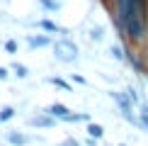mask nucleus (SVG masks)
Listing matches in <instances>:
<instances>
[{"label":"nucleus","mask_w":148,"mask_h":146,"mask_svg":"<svg viewBox=\"0 0 148 146\" xmlns=\"http://www.w3.org/2000/svg\"><path fill=\"white\" fill-rule=\"evenodd\" d=\"M107 97L116 105L119 117L124 119V122H129L131 127H136V129H138V110H136V105L126 97L124 90H107Z\"/></svg>","instance_id":"nucleus-1"},{"label":"nucleus","mask_w":148,"mask_h":146,"mask_svg":"<svg viewBox=\"0 0 148 146\" xmlns=\"http://www.w3.org/2000/svg\"><path fill=\"white\" fill-rule=\"evenodd\" d=\"M53 59L58 61V63H66V66H73L80 61V49L78 44L71 39V36H61V39L53 41Z\"/></svg>","instance_id":"nucleus-2"},{"label":"nucleus","mask_w":148,"mask_h":146,"mask_svg":"<svg viewBox=\"0 0 148 146\" xmlns=\"http://www.w3.org/2000/svg\"><path fill=\"white\" fill-rule=\"evenodd\" d=\"M56 124H58V119H53L49 112H44V107H36L34 112L27 117V127H29V129H41V132H46V129H53Z\"/></svg>","instance_id":"nucleus-3"},{"label":"nucleus","mask_w":148,"mask_h":146,"mask_svg":"<svg viewBox=\"0 0 148 146\" xmlns=\"http://www.w3.org/2000/svg\"><path fill=\"white\" fill-rule=\"evenodd\" d=\"M27 27H34V29H39V32H44V34H51V36H68L71 32L66 27H61V24L56 20H51V17H41V20H36V22H24Z\"/></svg>","instance_id":"nucleus-4"},{"label":"nucleus","mask_w":148,"mask_h":146,"mask_svg":"<svg viewBox=\"0 0 148 146\" xmlns=\"http://www.w3.org/2000/svg\"><path fill=\"white\" fill-rule=\"evenodd\" d=\"M8 146H27V144H41V136H32V134L22 132V129H8L3 134Z\"/></svg>","instance_id":"nucleus-5"},{"label":"nucleus","mask_w":148,"mask_h":146,"mask_svg":"<svg viewBox=\"0 0 148 146\" xmlns=\"http://www.w3.org/2000/svg\"><path fill=\"white\" fill-rule=\"evenodd\" d=\"M53 36L51 34H44V32H39V34H27L24 36V44H27L29 51H41V49H49V46H53Z\"/></svg>","instance_id":"nucleus-6"},{"label":"nucleus","mask_w":148,"mask_h":146,"mask_svg":"<svg viewBox=\"0 0 148 146\" xmlns=\"http://www.w3.org/2000/svg\"><path fill=\"white\" fill-rule=\"evenodd\" d=\"M44 112H49L53 119H58V122H63V124H66V122H68V117L73 114V110H71L68 105H63V102H51V105L44 107Z\"/></svg>","instance_id":"nucleus-7"},{"label":"nucleus","mask_w":148,"mask_h":146,"mask_svg":"<svg viewBox=\"0 0 148 146\" xmlns=\"http://www.w3.org/2000/svg\"><path fill=\"white\" fill-rule=\"evenodd\" d=\"M85 134H88V136H92V139H97V141H102L104 139V127L100 124V122H88V124H85Z\"/></svg>","instance_id":"nucleus-8"},{"label":"nucleus","mask_w":148,"mask_h":146,"mask_svg":"<svg viewBox=\"0 0 148 146\" xmlns=\"http://www.w3.org/2000/svg\"><path fill=\"white\" fill-rule=\"evenodd\" d=\"M46 83H49V85H53V88H58V90L73 93V83L68 81V78H61V76H49V78H46Z\"/></svg>","instance_id":"nucleus-9"},{"label":"nucleus","mask_w":148,"mask_h":146,"mask_svg":"<svg viewBox=\"0 0 148 146\" xmlns=\"http://www.w3.org/2000/svg\"><path fill=\"white\" fill-rule=\"evenodd\" d=\"M10 71H12V76H15V78H20V81H27V78L32 76L29 66L20 63V61H12V63H10Z\"/></svg>","instance_id":"nucleus-10"},{"label":"nucleus","mask_w":148,"mask_h":146,"mask_svg":"<svg viewBox=\"0 0 148 146\" xmlns=\"http://www.w3.org/2000/svg\"><path fill=\"white\" fill-rule=\"evenodd\" d=\"M104 36H107V34H104V27H102V24H92V27L88 29V39L92 41V44H102Z\"/></svg>","instance_id":"nucleus-11"},{"label":"nucleus","mask_w":148,"mask_h":146,"mask_svg":"<svg viewBox=\"0 0 148 146\" xmlns=\"http://www.w3.org/2000/svg\"><path fill=\"white\" fill-rule=\"evenodd\" d=\"M109 56H112L114 61H119V63H126V49L121 41H116V44L109 46Z\"/></svg>","instance_id":"nucleus-12"},{"label":"nucleus","mask_w":148,"mask_h":146,"mask_svg":"<svg viewBox=\"0 0 148 146\" xmlns=\"http://www.w3.org/2000/svg\"><path fill=\"white\" fill-rule=\"evenodd\" d=\"M36 3L41 5V10L46 12V15H56V12H61V0H36Z\"/></svg>","instance_id":"nucleus-13"},{"label":"nucleus","mask_w":148,"mask_h":146,"mask_svg":"<svg viewBox=\"0 0 148 146\" xmlns=\"http://www.w3.org/2000/svg\"><path fill=\"white\" fill-rule=\"evenodd\" d=\"M17 117V107L15 105H3L0 107V124H8Z\"/></svg>","instance_id":"nucleus-14"},{"label":"nucleus","mask_w":148,"mask_h":146,"mask_svg":"<svg viewBox=\"0 0 148 146\" xmlns=\"http://www.w3.org/2000/svg\"><path fill=\"white\" fill-rule=\"evenodd\" d=\"M88 122H92V114L90 112H73L66 124H88Z\"/></svg>","instance_id":"nucleus-15"},{"label":"nucleus","mask_w":148,"mask_h":146,"mask_svg":"<svg viewBox=\"0 0 148 146\" xmlns=\"http://www.w3.org/2000/svg\"><path fill=\"white\" fill-rule=\"evenodd\" d=\"M3 51L8 54V56H15V54L20 51V41L12 39V36H10V39H5V41H3Z\"/></svg>","instance_id":"nucleus-16"},{"label":"nucleus","mask_w":148,"mask_h":146,"mask_svg":"<svg viewBox=\"0 0 148 146\" xmlns=\"http://www.w3.org/2000/svg\"><path fill=\"white\" fill-rule=\"evenodd\" d=\"M68 81H71L73 85H88V78H85L83 73H71V76H68Z\"/></svg>","instance_id":"nucleus-17"},{"label":"nucleus","mask_w":148,"mask_h":146,"mask_svg":"<svg viewBox=\"0 0 148 146\" xmlns=\"http://www.w3.org/2000/svg\"><path fill=\"white\" fill-rule=\"evenodd\" d=\"M58 146H83V141H78L75 136H66V139H63V141H61Z\"/></svg>","instance_id":"nucleus-18"},{"label":"nucleus","mask_w":148,"mask_h":146,"mask_svg":"<svg viewBox=\"0 0 148 146\" xmlns=\"http://www.w3.org/2000/svg\"><path fill=\"white\" fill-rule=\"evenodd\" d=\"M10 76H12V71H10V66H0V81H8Z\"/></svg>","instance_id":"nucleus-19"},{"label":"nucleus","mask_w":148,"mask_h":146,"mask_svg":"<svg viewBox=\"0 0 148 146\" xmlns=\"http://www.w3.org/2000/svg\"><path fill=\"white\" fill-rule=\"evenodd\" d=\"M83 146H100V141H97V139H92V136H85Z\"/></svg>","instance_id":"nucleus-20"},{"label":"nucleus","mask_w":148,"mask_h":146,"mask_svg":"<svg viewBox=\"0 0 148 146\" xmlns=\"http://www.w3.org/2000/svg\"><path fill=\"white\" fill-rule=\"evenodd\" d=\"M116 146H129V144H116Z\"/></svg>","instance_id":"nucleus-21"},{"label":"nucleus","mask_w":148,"mask_h":146,"mask_svg":"<svg viewBox=\"0 0 148 146\" xmlns=\"http://www.w3.org/2000/svg\"><path fill=\"white\" fill-rule=\"evenodd\" d=\"M107 146H109V144H107Z\"/></svg>","instance_id":"nucleus-22"}]
</instances>
